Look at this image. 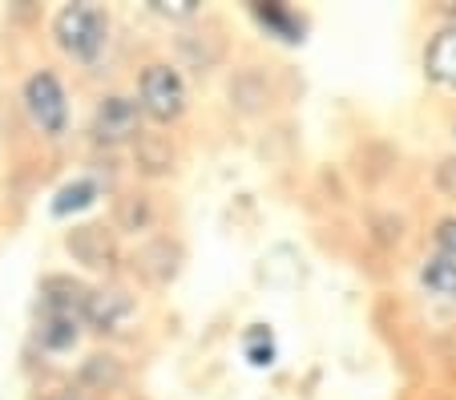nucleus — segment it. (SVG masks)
Segmentation results:
<instances>
[{"label": "nucleus", "mask_w": 456, "mask_h": 400, "mask_svg": "<svg viewBox=\"0 0 456 400\" xmlns=\"http://www.w3.org/2000/svg\"><path fill=\"white\" fill-rule=\"evenodd\" d=\"M53 33H57L61 49L77 57V61H94L97 53L105 49V37H110V20L102 9L94 4H65L53 20Z\"/></svg>", "instance_id": "obj_1"}, {"label": "nucleus", "mask_w": 456, "mask_h": 400, "mask_svg": "<svg viewBox=\"0 0 456 400\" xmlns=\"http://www.w3.org/2000/svg\"><path fill=\"white\" fill-rule=\"evenodd\" d=\"M25 110L28 118H33L37 130L45 134H61L65 130V122H69V102H65V89H61V81L53 78V73H33V78L25 81Z\"/></svg>", "instance_id": "obj_2"}, {"label": "nucleus", "mask_w": 456, "mask_h": 400, "mask_svg": "<svg viewBox=\"0 0 456 400\" xmlns=\"http://www.w3.org/2000/svg\"><path fill=\"white\" fill-rule=\"evenodd\" d=\"M182 105H186V86L170 65H150L142 73V110L154 113L158 122H170L178 118Z\"/></svg>", "instance_id": "obj_3"}, {"label": "nucleus", "mask_w": 456, "mask_h": 400, "mask_svg": "<svg viewBox=\"0 0 456 400\" xmlns=\"http://www.w3.org/2000/svg\"><path fill=\"white\" fill-rule=\"evenodd\" d=\"M138 130V102H129V97H105L94 113V134L102 142H121L129 134Z\"/></svg>", "instance_id": "obj_4"}, {"label": "nucleus", "mask_w": 456, "mask_h": 400, "mask_svg": "<svg viewBox=\"0 0 456 400\" xmlns=\"http://www.w3.org/2000/svg\"><path fill=\"white\" fill-rule=\"evenodd\" d=\"M424 69L444 89H456V25L440 29V33L432 37L428 53H424Z\"/></svg>", "instance_id": "obj_5"}, {"label": "nucleus", "mask_w": 456, "mask_h": 400, "mask_svg": "<svg viewBox=\"0 0 456 400\" xmlns=\"http://www.w3.org/2000/svg\"><path fill=\"white\" fill-rule=\"evenodd\" d=\"M129 312H134V304L126 291H94L86 304V320H94L97 328H118Z\"/></svg>", "instance_id": "obj_6"}, {"label": "nucleus", "mask_w": 456, "mask_h": 400, "mask_svg": "<svg viewBox=\"0 0 456 400\" xmlns=\"http://www.w3.org/2000/svg\"><path fill=\"white\" fill-rule=\"evenodd\" d=\"M420 283L436 299H452V304H456V259L428 255V259H424V267H420Z\"/></svg>", "instance_id": "obj_7"}, {"label": "nucleus", "mask_w": 456, "mask_h": 400, "mask_svg": "<svg viewBox=\"0 0 456 400\" xmlns=\"http://www.w3.org/2000/svg\"><path fill=\"white\" fill-rule=\"evenodd\" d=\"M97 199V183L94 178H77V183H69V186H61L57 191V199H53V215H69V210H81V207H89V202Z\"/></svg>", "instance_id": "obj_8"}, {"label": "nucleus", "mask_w": 456, "mask_h": 400, "mask_svg": "<svg viewBox=\"0 0 456 400\" xmlns=\"http://www.w3.org/2000/svg\"><path fill=\"white\" fill-rule=\"evenodd\" d=\"M255 17L267 29H275L283 41H299V33H303V25L283 9V4H255Z\"/></svg>", "instance_id": "obj_9"}, {"label": "nucleus", "mask_w": 456, "mask_h": 400, "mask_svg": "<svg viewBox=\"0 0 456 400\" xmlns=\"http://www.w3.org/2000/svg\"><path fill=\"white\" fill-rule=\"evenodd\" d=\"M436 255L456 259V218H444V223L436 226Z\"/></svg>", "instance_id": "obj_10"}, {"label": "nucleus", "mask_w": 456, "mask_h": 400, "mask_svg": "<svg viewBox=\"0 0 456 400\" xmlns=\"http://www.w3.org/2000/svg\"><path fill=\"white\" fill-rule=\"evenodd\" d=\"M271 360H275V344H271V339L267 344H255V339H250V364L263 368V364H271Z\"/></svg>", "instance_id": "obj_11"}, {"label": "nucleus", "mask_w": 456, "mask_h": 400, "mask_svg": "<svg viewBox=\"0 0 456 400\" xmlns=\"http://www.w3.org/2000/svg\"><path fill=\"white\" fill-rule=\"evenodd\" d=\"M53 400H77V396H73V392H65V396H53Z\"/></svg>", "instance_id": "obj_12"}]
</instances>
